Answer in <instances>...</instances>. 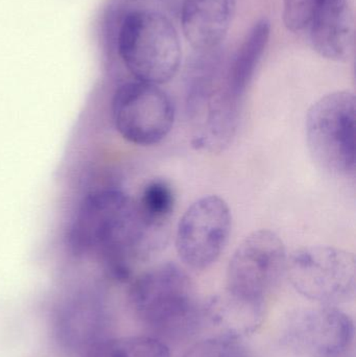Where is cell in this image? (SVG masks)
<instances>
[{
	"label": "cell",
	"instance_id": "cell-3",
	"mask_svg": "<svg viewBox=\"0 0 356 357\" xmlns=\"http://www.w3.org/2000/svg\"><path fill=\"white\" fill-rule=\"evenodd\" d=\"M129 300L144 326L169 339L194 333L205 317L194 281L173 262L140 275L131 285Z\"/></svg>",
	"mask_w": 356,
	"mask_h": 357
},
{
	"label": "cell",
	"instance_id": "cell-17",
	"mask_svg": "<svg viewBox=\"0 0 356 357\" xmlns=\"http://www.w3.org/2000/svg\"><path fill=\"white\" fill-rule=\"evenodd\" d=\"M321 0H284V26L293 33H300L309 29V23Z\"/></svg>",
	"mask_w": 356,
	"mask_h": 357
},
{
	"label": "cell",
	"instance_id": "cell-10",
	"mask_svg": "<svg viewBox=\"0 0 356 357\" xmlns=\"http://www.w3.org/2000/svg\"><path fill=\"white\" fill-rule=\"evenodd\" d=\"M314 50L334 62L350 56L355 43V19L351 0H321L309 23Z\"/></svg>",
	"mask_w": 356,
	"mask_h": 357
},
{
	"label": "cell",
	"instance_id": "cell-13",
	"mask_svg": "<svg viewBox=\"0 0 356 357\" xmlns=\"http://www.w3.org/2000/svg\"><path fill=\"white\" fill-rule=\"evenodd\" d=\"M271 37V24L267 19L257 21L240 44L223 81L226 102L240 112L245 93L254 77Z\"/></svg>",
	"mask_w": 356,
	"mask_h": 357
},
{
	"label": "cell",
	"instance_id": "cell-16",
	"mask_svg": "<svg viewBox=\"0 0 356 357\" xmlns=\"http://www.w3.org/2000/svg\"><path fill=\"white\" fill-rule=\"evenodd\" d=\"M181 357H247V356L238 339L222 335L196 342Z\"/></svg>",
	"mask_w": 356,
	"mask_h": 357
},
{
	"label": "cell",
	"instance_id": "cell-5",
	"mask_svg": "<svg viewBox=\"0 0 356 357\" xmlns=\"http://www.w3.org/2000/svg\"><path fill=\"white\" fill-rule=\"evenodd\" d=\"M355 104L353 92L336 91L318 100L307 113L309 153L336 177L355 175Z\"/></svg>",
	"mask_w": 356,
	"mask_h": 357
},
{
	"label": "cell",
	"instance_id": "cell-7",
	"mask_svg": "<svg viewBox=\"0 0 356 357\" xmlns=\"http://www.w3.org/2000/svg\"><path fill=\"white\" fill-rule=\"evenodd\" d=\"M113 123L130 144L152 146L171 131L175 107L158 85L131 81L117 88L112 102Z\"/></svg>",
	"mask_w": 356,
	"mask_h": 357
},
{
	"label": "cell",
	"instance_id": "cell-15",
	"mask_svg": "<svg viewBox=\"0 0 356 357\" xmlns=\"http://www.w3.org/2000/svg\"><path fill=\"white\" fill-rule=\"evenodd\" d=\"M137 203L142 215L150 224L169 230L176 207L175 190L169 181L154 178L148 182Z\"/></svg>",
	"mask_w": 356,
	"mask_h": 357
},
{
	"label": "cell",
	"instance_id": "cell-11",
	"mask_svg": "<svg viewBox=\"0 0 356 357\" xmlns=\"http://www.w3.org/2000/svg\"><path fill=\"white\" fill-rule=\"evenodd\" d=\"M106 307L95 298H75L59 308L54 320L56 335L61 345L71 351L85 354L106 339Z\"/></svg>",
	"mask_w": 356,
	"mask_h": 357
},
{
	"label": "cell",
	"instance_id": "cell-6",
	"mask_svg": "<svg viewBox=\"0 0 356 357\" xmlns=\"http://www.w3.org/2000/svg\"><path fill=\"white\" fill-rule=\"evenodd\" d=\"M286 274L297 293L318 305L336 306L355 297L353 253L328 245L297 250L286 260Z\"/></svg>",
	"mask_w": 356,
	"mask_h": 357
},
{
	"label": "cell",
	"instance_id": "cell-14",
	"mask_svg": "<svg viewBox=\"0 0 356 357\" xmlns=\"http://www.w3.org/2000/svg\"><path fill=\"white\" fill-rule=\"evenodd\" d=\"M83 357H171L169 347L158 337L148 335L102 340Z\"/></svg>",
	"mask_w": 356,
	"mask_h": 357
},
{
	"label": "cell",
	"instance_id": "cell-8",
	"mask_svg": "<svg viewBox=\"0 0 356 357\" xmlns=\"http://www.w3.org/2000/svg\"><path fill=\"white\" fill-rule=\"evenodd\" d=\"M355 339V323L336 306L293 310L284 320L281 343L298 357H341Z\"/></svg>",
	"mask_w": 356,
	"mask_h": 357
},
{
	"label": "cell",
	"instance_id": "cell-12",
	"mask_svg": "<svg viewBox=\"0 0 356 357\" xmlns=\"http://www.w3.org/2000/svg\"><path fill=\"white\" fill-rule=\"evenodd\" d=\"M235 0H183L181 25L188 43L206 52L225 40L235 13Z\"/></svg>",
	"mask_w": 356,
	"mask_h": 357
},
{
	"label": "cell",
	"instance_id": "cell-9",
	"mask_svg": "<svg viewBox=\"0 0 356 357\" xmlns=\"http://www.w3.org/2000/svg\"><path fill=\"white\" fill-rule=\"evenodd\" d=\"M231 227V212L222 197L196 199L178 224L176 249L180 259L194 270L208 268L225 250Z\"/></svg>",
	"mask_w": 356,
	"mask_h": 357
},
{
	"label": "cell",
	"instance_id": "cell-1",
	"mask_svg": "<svg viewBox=\"0 0 356 357\" xmlns=\"http://www.w3.org/2000/svg\"><path fill=\"white\" fill-rule=\"evenodd\" d=\"M286 260V245L273 231H255L238 245L228 264L225 291L205 302L206 316L223 335L242 339L258 331Z\"/></svg>",
	"mask_w": 356,
	"mask_h": 357
},
{
	"label": "cell",
	"instance_id": "cell-4",
	"mask_svg": "<svg viewBox=\"0 0 356 357\" xmlns=\"http://www.w3.org/2000/svg\"><path fill=\"white\" fill-rule=\"evenodd\" d=\"M114 45L127 71L144 83H167L181 65L177 29L157 10L135 8L123 14L115 31Z\"/></svg>",
	"mask_w": 356,
	"mask_h": 357
},
{
	"label": "cell",
	"instance_id": "cell-2",
	"mask_svg": "<svg viewBox=\"0 0 356 357\" xmlns=\"http://www.w3.org/2000/svg\"><path fill=\"white\" fill-rule=\"evenodd\" d=\"M169 230L146 220L137 201L121 191L98 192L86 201L73 229L77 247L102 256L119 279L167 243Z\"/></svg>",
	"mask_w": 356,
	"mask_h": 357
}]
</instances>
